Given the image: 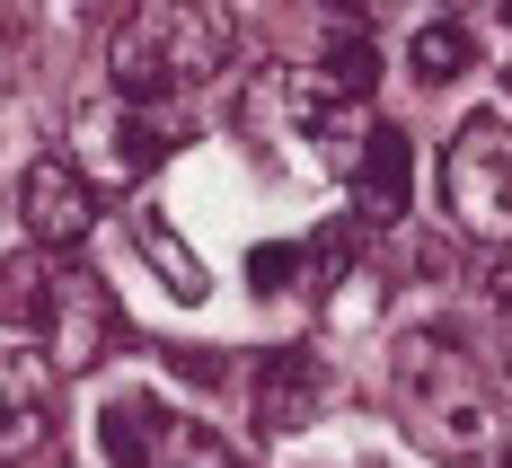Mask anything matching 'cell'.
Instances as JSON below:
<instances>
[{
    "instance_id": "9a60e30c",
    "label": "cell",
    "mask_w": 512,
    "mask_h": 468,
    "mask_svg": "<svg viewBox=\"0 0 512 468\" xmlns=\"http://www.w3.org/2000/svg\"><path fill=\"white\" fill-rule=\"evenodd\" d=\"M327 265H336V248H318V239H274V248H256L248 257V283L256 292H292V283H327Z\"/></svg>"
},
{
    "instance_id": "8fae6325",
    "label": "cell",
    "mask_w": 512,
    "mask_h": 468,
    "mask_svg": "<svg viewBox=\"0 0 512 468\" xmlns=\"http://www.w3.org/2000/svg\"><path fill=\"white\" fill-rule=\"evenodd\" d=\"M106 336H115V318H106V292L80 274V265H62V274H53V318H45L53 371H89V363L106 354Z\"/></svg>"
},
{
    "instance_id": "ac0fdd59",
    "label": "cell",
    "mask_w": 512,
    "mask_h": 468,
    "mask_svg": "<svg viewBox=\"0 0 512 468\" xmlns=\"http://www.w3.org/2000/svg\"><path fill=\"white\" fill-rule=\"evenodd\" d=\"M9 9H18V0H0V18H9Z\"/></svg>"
},
{
    "instance_id": "5b68a950",
    "label": "cell",
    "mask_w": 512,
    "mask_h": 468,
    "mask_svg": "<svg viewBox=\"0 0 512 468\" xmlns=\"http://www.w3.org/2000/svg\"><path fill=\"white\" fill-rule=\"evenodd\" d=\"M98 442H106V468H239V451L212 424L159 407L151 389H115L98 416Z\"/></svg>"
},
{
    "instance_id": "8992f818",
    "label": "cell",
    "mask_w": 512,
    "mask_h": 468,
    "mask_svg": "<svg viewBox=\"0 0 512 468\" xmlns=\"http://www.w3.org/2000/svg\"><path fill=\"white\" fill-rule=\"evenodd\" d=\"M18 212H27V239L45 257H71L89 230H98V177L71 151H36L27 177H18Z\"/></svg>"
},
{
    "instance_id": "3957f363",
    "label": "cell",
    "mask_w": 512,
    "mask_h": 468,
    "mask_svg": "<svg viewBox=\"0 0 512 468\" xmlns=\"http://www.w3.org/2000/svg\"><path fill=\"white\" fill-rule=\"evenodd\" d=\"M239 133L256 142H283V151H301L309 168H327V177H345L371 142V115L354 106V89H336L327 71H265L239 106Z\"/></svg>"
},
{
    "instance_id": "7a4b0ae2",
    "label": "cell",
    "mask_w": 512,
    "mask_h": 468,
    "mask_svg": "<svg viewBox=\"0 0 512 468\" xmlns=\"http://www.w3.org/2000/svg\"><path fill=\"white\" fill-rule=\"evenodd\" d=\"M230 53H239L230 0H133L115 45H106V80H115V98L151 106V98H186V89L221 80Z\"/></svg>"
},
{
    "instance_id": "30bf717a",
    "label": "cell",
    "mask_w": 512,
    "mask_h": 468,
    "mask_svg": "<svg viewBox=\"0 0 512 468\" xmlns=\"http://www.w3.org/2000/svg\"><path fill=\"white\" fill-rule=\"evenodd\" d=\"M248 407H256V433H301V424L327 407V363L301 354V345L265 354L256 380H248Z\"/></svg>"
},
{
    "instance_id": "277c9868",
    "label": "cell",
    "mask_w": 512,
    "mask_h": 468,
    "mask_svg": "<svg viewBox=\"0 0 512 468\" xmlns=\"http://www.w3.org/2000/svg\"><path fill=\"white\" fill-rule=\"evenodd\" d=\"M442 212L477 248H512V115H468L442 151Z\"/></svg>"
},
{
    "instance_id": "d6986e66",
    "label": "cell",
    "mask_w": 512,
    "mask_h": 468,
    "mask_svg": "<svg viewBox=\"0 0 512 468\" xmlns=\"http://www.w3.org/2000/svg\"><path fill=\"white\" fill-rule=\"evenodd\" d=\"M460 9H468V0H460Z\"/></svg>"
},
{
    "instance_id": "7c38bea8",
    "label": "cell",
    "mask_w": 512,
    "mask_h": 468,
    "mask_svg": "<svg viewBox=\"0 0 512 468\" xmlns=\"http://www.w3.org/2000/svg\"><path fill=\"white\" fill-rule=\"evenodd\" d=\"M53 274H62V265H53L45 248H9V257H0V336H45Z\"/></svg>"
},
{
    "instance_id": "4fadbf2b",
    "label": "cell",
    "mask_w": 512,
    "mask_h": 468,
    "mask_svg": "<svg viewBox=\"0 0 512 468\" xmlns=\"http://www.w3.org/2000/svg\"><path fill=\"white\" fill-rule=\"evenodd\" d=\"M133 239H142L151 274L168 283V292H177V301H204V283H212V274H204V257H195V248L168 230V212H142V221H133Z\"/></svg>"
},
{
    "instance_id": "ba28073f",
    "label": "cell",
    "mask_w": 512,
    "mask_h": 468,
    "mask_svg": "<svg viewBox=\"0 0 512 468\" xmlns=\"http://www.w3.org/2000/svg\"><path fill=\"white\" fill-rule=\"evenodd\" d=\"M168 151H177V133H168L142 98H106V106L80 115V151H71V159H80L98 186H142Z\"/></svg>"
},
{
    "instance_id": "9c48e42d",
    "label": "cell",
    "mask_w": 512,
    "mask_h": 468,
    "mask_svg": "<svg viewBox=\"0 0 512 468\" xmlns=\"http://www.w3.org/2000/svg\"><path fill=\"white\" fill-rule=\"evenodd\" d=\"M345 186H354V212L371 221V230L407 221V204H415V142L398 133V124H371V142H362V159L345 168Z\"/></svg>"
},
{
    "instance_id": "6da1fadb",
    "label": "cell",
    "mask_w": 512,
    "mask_h": 468,
    "mask_svg": "<svg viewBox=\"0 0 512 468\" xmlns=\"http://www.w3.org/2000/svg\"><path fill=\"white\" fill-rule=\"evenodd\" d=\"M389 398H398V424L415 433V451H433L442 468H504V407L451 336L407 327L389 345Z\"/></svg>"
},
{
    "instance_id": "2e32d148",
    "label": "cell",
    "mask_w": 512,
    "mask_h": 468,
    "mask_svg": "<svg viewBox=\"0 0 512 468\" xmlns=\"http://www.w3.org/2000/svg\"><path fill=\"white\" fill-rule=\"evenodd\" d=\"M486 310H495V318H504V327H512V257L495 265V274H486Z\"/></svg>"
},
{
    "instance_id": "e0dca14e",
    "label": "cell",
    "mask_w": 512,
    "mask_h": 468,
    "mask_svg": "<svg viewBox=\"0 0 512 468\" xmlns=\"http://www.w3.org/2000/svg\"><path fill=\"white\" fill-rule=\"evenodd\" d=\"M336 18H389V0H327Z\"/></svg>"
},
{
    "instance_id": "52a82bcc",
    "label": "cell",
    "mask_w": 512,
    "mask_h": 468,
    "mask_svg": "<svg viewBox=\"0 0 512 468\" xmlns=\"http://www.w3.org/2000/svg\"><path fill=\"white\" fill-rule=\"evenodd\" d=\"M0 460L9 468H53L62 460V398H53V363L0 345Z\"/></svg>"
},
{
    "instance_id": "5bb4252c",
    "label": "cell",
    "mask_w": 512,
    "mask_h": 468,
    "mask_svg": "<svg viewBox=\"0 0 512 468\" xmlns=\"http://www.w3.org/2000/svg\"><path fill=\"white\" fill-rule=\"evenodd\" d=\"M407 71L424 80V89H442V80L477 71V36H468L460 18H433V27H415V45H407Z\"/></svg>"
}]
</instances>
